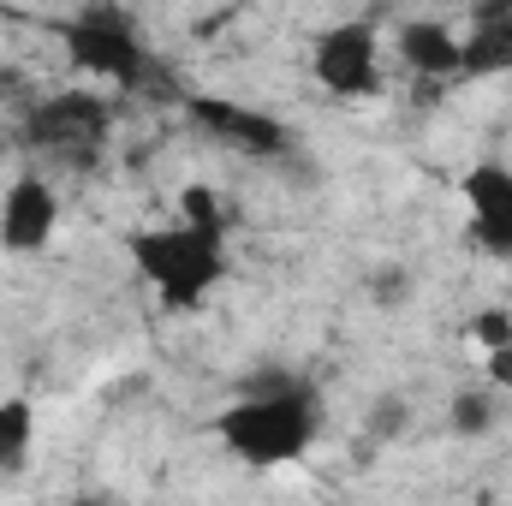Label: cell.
I'll list each match as a JSON object with an SVG mask.
<instances>
[{
    "label": "cell",
    "mask_w": 512,
    "mask_h": 506,
    "mask_svg": "<svg viewBox=\"0 0 512 506\" xmlns=\"http://www.w3.org/2000/svg\"><path fill=\"white\" fill-rule=\"evenodd\" d=\"M495 417H501L495 387H459V393H453V405H447V429H453L459 441L489 435V429H495Z\"/></svg>",
    "instance_id": "7c38bea8"
},
{
    "label": "cell",
    "mask_w": 512,
    "mask_h": 506,
    "mask_svg": "<svg viewBox=\"0 0 512 506\" xmlns=\"http://www.w3.org/2000/svg\"><path fill=\"white\" fill-rule=\"evenodd\" d=\"M60 227V197L42 173H18L0 197V251L12 256H42Z\"/></svg>",
    "instance_id": "8992f818"
},
{
    "label": "cell",
    "mask_w": 512,
    "mask_h": 506,
    "mask_svg": "<svg viewBox=\"0 0 512 506\" xmlns=\"http://www.w3.org/2000/svg\"><path fill=\"white\" fill-rule=\"evenodd\" d=\"M137 274L161 292L167 310H197L221 280H227V239L197 233V227H137L126 239Z\"/></svg>",
    "instance_id": "7a4b0ae2"
},
{
    "label": "cell",
    "mask_w": 512,
    "mask_h": 506,
    "mask_svg": "<svg viewBox=\"0 0 512 506\" xmlns=\"http://www.w3.org/2000/svg\"><path fill=\"white\" fill-rule=\"evenodd\" d=\"M459 191H465V209H471L477 251L507 262L512 256V167L507 161H477Z\"/></svg>",
    "instance_id": "52a82bcc"
},
{
    "label": "cell",
    "mask_w": 512,
    "mask_h": 506,
    "mask_svg": "<svg viewBox=\"0 0 512 506\" xmlns=\"http://www.w3.org/2000/svg\"><path fill=\"white\" fill-rule=\"evenodd\" d=\"M215 435L233 459H245L251 471H274V465H292L316 447L322 435V399L310 381H280L262 376L239 399L215 417Z\"/></svg>",
    "instance_id": "6da1fadb"
},
{
    "label": "cell",
    "mask_w": 512,
    "mask_h": 506,
    "mask_svg": "<svg viewBox=\"0 0 512 506\" xmlns=\"http://www.w3.org/2000/svg\"><path fill=\"white\" fill-rule=\"evenodd\" d=\"M191 120L209 131L215 143H233L245 155H280L286 149V126L274 114H256V108L227 102V96H191Z\"/></svg>",
    "instance_id": "ba28073f"
},
{
    "label": "cell",
    "mask_w": 512,
    "mask_h": 506,
    "mask_svg": "<svg viewBox=\"0 0 512 506\" xmlns=\"http://www.w3.org/2000/svg\"><path fill=\"white\" fill-rule=\"evenodd\" d=\"M108 131H114V102L96 96V90H66V96H48L24 114V143L42 161H60L72 173L102 161Z\"/></svg>",
    "instance_id": "3957f363"
},
{
    "label": "cell",
    "mask_w": 512,
    "mask_h": 506,
    "mask_svg": "<svg viewBox=\"0 0 512 506\" xmlns=\"http://www.w3.org/2000/svg\"><path fill=\"white\" fill-rule=\"evenodd\" d=\"M78 506H114V501H102V495H90V501H78Z\"/></svg>",
    "instance_id": "e0dca14e"
},
{
    "label": "cell",
    "mask_w": 512,
    "mask_h": 506,
    "mask_svg": "<svg viewBox=\"0 0 512 506\" xmlns=\"http://www.w3.org/2000/svg\"><path fill=\"white\" fill-rule=\"evenodd\" d=\"M471 340L495 358V352H512V316L507 310H483V316H471Z\"/></svg>",
    "instance_id": "5bb4252c"
},
{
    "label": "cell",
    "mask_w": 512,
    "mask_h": 506,
    "mask_svg": "<svg viewBox=\"0 0 512 506\" xmlns=\"http://www.w3.org/2000/svg\"><path fill=\"white\" fill-rule=\"evenodd\" d=\"M179 227H197V233H221L227 239V209L209 185H185L179 191Z\"/></svg>",
    "instance_id": "4fadbf2b"
},
{
    "label": "cell",
    "mask_w": 512,
    "mask_h": 506,
    "mask_svg": "<svg viewBox=\"0 0 512 506\" xmlns=\"http://www.w3.org/2000/svg\"><path fill=\"white\" fill-rule=\"evenodd\" d=\"M36 453V405L0 399V477H18Z\"/></svg>",
    "instance_id": "8fae6325"
},
{
    "label": "cell",
    "mask_w": 512,
    "mask_h": 506,
    "mask_svg": "<svg viewBox=\"0 0 512 506\" xmlns=\"http://www.w3.org/2000/svg\"><path fill=\"white\" fill-rule=\"evenodd\" d=\"M60 36H66V54H72L90 78L114 84L120 96H126V90H143V84L155 78V60H149L143 36L131 30V18L120 6H84V12H72V18L60 24Z\"/></svg>",
    "instance_id": "277c9868"
},
{
    "label": "cell",
    "mask_w": 512,
    "mask_h": 506,
    "mask_svg": "<svg viewBox=\"0 0 512 506\" xmlns=\"http://www.w3.org/2000/svg\"><path fill=\"white\" fill-rule=\"evenodd\" d=\"M376 298H382V304H405V298H411V274H405V268H382V274H376Z\"/></svg>",
    "instance_id": "2e32d148"
},
{
    "label": "cell",
    "mask_w": 512,
    "mask_h": 506,
    "mask_svg": "<svg viewBox=\"0 0 512 506\" xmlns=\"http://www.w3.org/2000/svg\"><path fill=\"white\" fill-rule=\"evenodd\" d=\"M459 42H465V72H512V0L477 6L471 36Z\"/></svg>",
    "instance_id": "30bf717a"
},
{
    "label": "cell",
    "mask_w": 512,
    "mask_h": 506,
    "mask_svg": "<svg viewBox=\"0 0 512 506\" xmlns=\"http://www.w3.org/2000/svg\"><path fill=\"white\" fill-rule=\"evenodd\" d=\"M310 78L328 90V96H370L376 78H382V42H376V24L370 18H346L334 30L316 36V54H310Z\"/></svg>",
    "instance_id": "5b68a950"
},
{
    "label": "cell",
    "mask_w": 512,
    "mask_h": 506,
    "mask_svg": "<svg viewBox=\"0 0 512 506\" xmlns=\"http://www.w3.org/2000/svg\"><path fill=\"white\" fill-rule=\"evenodd\" d=\"M405 423H411V405H405L399 393H387L382 405H376V417H370V429H376L382 441H393V435H405Z\"/></svg>",
    "instance_id": "9a60e30c"
},
{
    "label": "cell",
    "mask_w": 512,
    "mask_h": 506,
    "mask_svg": "<svg viewBox=\"0 0 512 506\" xmlns=\"http://www.w3.org/2000/svg\"><path fill=\"white\" fill-rule=\"evenodd\" d=\"M399 60L417 78H453V72H465V42L441 18H411V24H399Z\"/></svg>",
    "instance_id": "9c48e42d"
}]
</instances>
